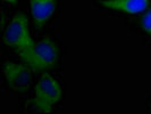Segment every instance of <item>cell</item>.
<instances>
[{"mask_svg": "<svg viewBox=\"0 0 151 114\" xmlns=\"http://www.w3.org/2000/svg\"><path fill=\"white\" fill-rule=\"evenodd\" d=\"M22 62L33 71H47L58 62L59 50L50 39H43L30 49L18 53Z\"/></svg>", "mask_w": 151, "mask_h": 114, "instance_id": "6da1fadb", "label": "cell"}, {"mask_svg": "<svg viewBox=\"0 0 151 114\" xmlns=\"http://www.w3.org/2000/svg\"><path fill=\"white\" fill-rule=\"evenodd\" d=\"M61 97L63 89L59 82L51 76H43L34 87L32 103L39 112L50 113Z\"/></svg>", "mask_w": 151, "mask_h": 114, "instance_id": "7a4b0ae2", "label": "cell"}, {"mask_svg": "<svg viewBox=\"0 0 151 114\" xmlns=\"http://www.w3.org/2000/svg\"><path fill=\"white\" fill-rule=\"evenodd\" d=\"M4 42L18 53L34 46V41L30 34L29 20L24 13L19 12L13 17L4 33Z\"/></svg>", "mask_w": 151, "mask_h": 114, "instance_id": "3957f363", "label": "cell"}, {"mask_svg": "<svg viewBox=\"0 0 151 114\" xmlns=\"http://www.w3.org/2000/svg\"><path fill=\"white\" fill-rule=\"evenodd\" d=\"M102 7L114 10H119L127 14H137L144 12L149 6V0H102Z\"/></svg>", "mask_w": 151, "mask_h": 114, "instance_id": "277c9868", "label": "cell"}, {"mask_svg": "<svg viewBox=\"0 0 151 114\" xmlns=\"http://www.w3.org/2000/svg\"><path fill=\"white\" fill-rule=\"evenodd\" d=\"M30 8L34 22L42 26L53 15L56 0H30Z\"/></svg>", "mask_w": 151, "mask_h": 114, "instance_id": "5b68a950", "label": "cell"}, {"mask_svg": "<svg viewBox=\"0 0 151 114\" xmlns=\"http://www.w3.org/2000/svg\"><path fill=\"white\" fill-rule=\"evenodd\" d=\"M31 68H27L26 65H19V64H14V63H7L5 65L4 72L5 76L10 82H15V81H21V79L29 78V71Z\"/></svg>", "mask_w": 151, "mask_h": 114, "instance_id": "8992f818", "label": "cell"}, {"mask_svg": "<svg viewBox=\"0 0 151 114\" xmlns=\"http://www.w3.org/2000/svg\"><path fill=\"white\" fill-rule=\"evenodd\" d=\"M142 28L151 37V9L148 13H145L142 17Z\"/></svg>", "mask_w": 151, "mask_h": 114, "instance_id": "52a82bcc", "label": "cell"}, {"mask_svg": "<svg viewBox=\"0 0 151 114\" xmlns=\"http://www.w3.org/2000/svg\"><path fill=\"white\" fill-rule=\"evenodd\" d=\"M4 1H7V2H16V0H4Z\"/></svg>", "mask_w": 151, "mask_h": 114, "instance_id": "ba28073f", "label": "cell"}]
</instances>
